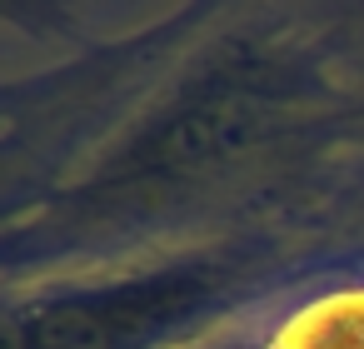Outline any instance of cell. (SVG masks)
I'll list each match as a JSON object with an SVG mask.
<instances>
[{
  "label": "cell",
  "mask_w": 364,
  "mask_h": 349,
  "mask_svg": "<svg viewBox=\"0 0 364 349\" xmlns=\"http://www.w3.org/2000/svg\"><path fill=\"white\" fill-rule=\"evenodd\" d=\"M259 349H364V269L309 279L264 319Z\"/></svg>",
  "instance_id": "obj_1"
}]
</instances>
